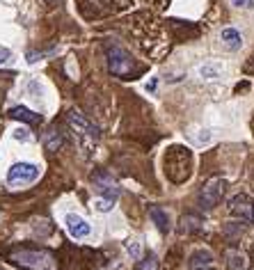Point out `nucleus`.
I'll return each instance as SVG.
<instances>
[{
  "label": "nucleus",
  "instance_id": "f257e3e1",
  "mask_svg": "<svg viewBox=\"0 0 254 270\" xmlns=\"http://www.w3.org/2000/svg\"><path fill=\"white\" fill-rule=\"evenodd\" d=\"M9 261L23 270H58V261L46 250H14Z\"/></svg>",
  "mask_w": 254,
  "mask_h": 270
},
{
  "label": "nucleus",
  "instance_id": "f03ea898",
  "mask_svg": "<svg viewBox=\"0 0 254 270\" xmlns=\"http://www.w3.org/2000/svg\"><path fill=\"white\" fill-rule=\"evenodd\" d=\"M224 190H227V181L224 179H211L204 183L202 193H199V206L202 209H215L217 204L222 202Z\"/></svg>",
  "mask_w": 254,
  "mask_h": 270
},
{
  "label": "nucleus",
  "instance_id": "7ed1b4c3",
  "mask_svg": "<svg viewBox=\"0 0 254 270\" xmlns=\"http://www.w3.org/2000/svg\"><path fill=\"white\" fill-rule=\"evenodd\" d=\"M37 179H39V167L30 165V163H14L7 172V183L12 188L28 186V183H32Z\"/></svg>",
  "mask_w": 254,
  "mask_h": 270
},
{
  "label": "nucleus",
  "instance_id": "20e7f679",
  "mask_svg": "<svg viewBox=\"0 0 254 270\" xmlns=\"http://www.w3.org/2000/svg\"><path fill=\"white\" fill-rule=\"evenodd\" d=\"M229 213H232L236 220H240L243 225H254V202L252 197L247 195H234L229 199Z\"/></svg>",
  "mask_w": 254,
  "mask_h": 270
},
{
  "label": "nucleus",
  "instance_id": "39448f33",
  "mask_svg": "<svg viewBox=\"0 0 254 270\" xmlns=\"http://www.w3.org/2000/svg\"><path fill=\"white\" fill-rule=\"evenodd\" d=\"M108 67H110V71L115 76H128L135 69V62L124 48L112 46L110 51H108Z\"/></svg>",
  "mask_w": 254,
  "mask_h": 270
},
{
  "label": "nucleus",
  "instance_id": "423d86ee",
  "mask_svg": "<svg viewBox=\"0 0 254 270\" xmlns=\"http://www.w3.org/2000/svg\"><path fill=\"white\" fill-rule=\"evenodd\" d=\"M67 119H69V126H71V131H74L78 137H85V140H98V128L94 126L90 119H85V115L71 110Z\"/></svg>",
  "mask_w": 254,
  "mask_h": 270
},
{
  "label": "nucleus",
  "instance_id": "0eeeda50",
  "mask_svg": "<svg viewBox=\"0 0 254 270\" xmlns=\"http://www.w3.org/2000/svg\"><path fill=\"white\" fill-rule=\"evenodd\" d=\"M64 225H67V231L71 233L76 240L87 238L92 233V225L85 218L76 215V213H67V215H64Z\"/></svg>",
  "mask_w": 254,
  "mask_h": 270
},
{
  "label": "nucleus",
  "instance_id": "6e6552de",
  "mask_svg": "<svg viewBox=\"0 0 254 270\" xmlns=\"http://www.w3.org/2000/svg\"><path fill=\"white\" fill-rule=\"evenodd\" d=\"M94 186H97L105 197H112V199L121 193V188L117 186V181L112 179L108 172H97L94 174Z\"/></svg>",
  "mask_w": 254,
  "mask_h": 270
},
{
  "label": "nucleus",
  "instance_id": "1a4fd4ad",
  "mask_svg": "<svg viewBox=\"0 0 254 270\" xmlns=\"http://www.w3.org/2000/svg\"><path fill=\"white\" fill-rule=\"evenodd\" d=\"M188 268L190 270H217L215 263H213V254H211L209 250H195L193 254H190Z\"/></svg>",
  "mask_w": 254,
  "mask_h": 270
},
{
  "label": "nucleus",
  "instance_id": "9d476101",
  "mask_svg": "<svg viewBox=\"0 0 254 270\" xmlns=\"http://www.w3.org/2000/svg\"><path fill=\"white\" fill-rule=\"evenodd\" d=\"M220 39H222V44L227 51H238L240 46H243V37H240V32L236 28H224L220 32Z\"/></svg>",
  "mask_w": 254,
  "mask_h": 270
},
{
  "label": "nucleus",
  "instance_id": "9b49d317",
  "mask_svg": "<svg viewBox=\"0 0 254 270\" xmlns=\"http://www.w3.org/2000/svg\"><path fill=\"white\" fill-rule=\"evenodd\" d=\"M9 117L12 119H19V121H25V124H39L41 121V115H37L35 110L30 108H23V105H16L9 110Z\"/></svg>",
  "mask_w": 254,
  "mask_h": 270
},
{
  "label": "nucleus",
  "instance_id": "f8f14e48",
  "mask_svg": "<svg viewBox=\"0 0 254 270\" xmlns=\"http://www.w3.org/2000/svg\"><path fill=\"white\" fill-rule=\"evenodd\" d=\"M227 261H229V268L232 270H252L247 256L243 252H238V250H229L227 252Z\"/></svg>",
  "mask_w": 254,
  "mask_h": 270
},
{
  "label": "nucleus",
  "instance_id": "ddd939ff",
  "mask_svg": "<svg viewBox=\"0 0 254 270\" xmlns=\"http://www.w3.org/2000/svg\"><path fill=\"white\" fill-rule=\"evenodd\" d=\"M151 220H154V225L160 229V233H167L170 231V218H167V213H165L163 209H158V206H154V209L149 211Z\"/></svg>",
  "mask_w": 254,
  "mask_h": 270
},
{
  "label": "nucleus",
  "instance_id": "4468645a",
  "mask_svg": "<svg viewBox=\"0 0 254 270\" xmlns=\"http://www.w3.org/2000/svg\"><path fill=\"white\" fill-rule=\"evenodd\" d=\"M183 233H190V231H197V229H202V218H197V215H183L181 218V227H179Z\"/></svg>",
  "mask_w": 254,
  "mask_h": 270
},
{
  "label": "nucleus",
  "instance_id": "2eb2a0df",
  "mask_svg": "<svg viewBox=\"0 0 254 270\" xmlns=\"http://www.w3.org/2000/svg\"><path fill=\"white\" fill-rule=\"evenodd\" d=\"M94 209L98 213H110L115 209V199L112 197H98V199H94Z\"/></svg>",
  "mask_w": 254,
  "mask_h": 270
},
{
  "label": "nucleus",
  "instance_id": "dca6fc26",
  "mask_svg": "<svg viewBox=\"0 0 254 270\" xmlns=\"http://www.w3.org/2000/svg\"><path fill=\"white\" fill-rule=\"evenodd\" d=\"M62 144V135L58 131H51V133L46 135V149L48 151H58Z\"/></svg>",
  "mask_w": 254,
  "mask_h": 270
},
{
  "label": "nucleus",
  "instance_id": "f3484780",
  "mask_svg": "<svg viewBox=\"0 0 254 270\" xmlns=\"http://www.w3.org/2000/svg\"><path fill=\"white\" fill-rule=\"evenodd\" d=\"M135 270H158V259L154 254H149L144 261L137 263V268H135Z\"/></svg>",
  "mask_w": 254,
  "mask_h": 270
},
{
  "label": "nucleus",
  "instance_id": "a211bd4d",
  "mask_svg": "<svg viewBox=\"0 0 254 270\" xmlns=\"http://www.w3.org/2000/svg\"><path fill=\"white\" fill-rule=\"evenodd\" d=\"M202 76L206 78V80H213V78H217V76H220V67H213V64H204V67H202Z\"/></svg>",
  "mask_w": 254,
  "mask_h": 270
},
{
  "label": "nucleus",
  "instance_id": "6ab92c4d",
  "mask_svg": "<svg viewBox=\"0 0 254 270\" xmlns=\"http://www.w3.org/2000/svg\"><path fill=\"white\" fill-rule=\"evenodd\" d=\"M12 137L19 140V142H30V140H32V135L28 133L25 128H14V131H12Z\"/></svg>",
  "mask_w": 254,
  "mask_h": 270
},
{
  "label": "nucleus",
  "instance_id": "aec40b11",
  "mask_svg": "<svg viewBox=\"0 0 254 270\" xmlns=\"http://www.w3.org/2000/svg\"><path fill=\"white\" fill-rule=\"evenodd\" d=\"M128 252H131L133 259L140 261V256H142V245H140V243H128Z\"/></svg>",
  "mask_w": 254,
  "mask_h": 270
},
{
  "label": "nucleus",
  "instance_id": "412c9836",
  "mask_svg": "<svg viewBox=\"0 0 254 270\" xmlns=\"http://www.w3.org/2000/svg\"><path fill=\"white\" fill-rule=\"evenodd\" d=\"M236 9H252L254 7V0H229Z\"/></svg>",
  "mask_w": 254,
  "mask_h": 270
},
{
  "label": "nucleus",
  "instance_id": "4be33fe9",
  "mask_svg": "<svg viewBox=\"0 0 254 270\" xmlns=\"http://www.w3.org/2000/svg\"><path fill=\"white\" fill-rule=\"evenodd\" d=\"M9 60H12V51H9V48H2V46H0V67H5V64H7Z\"/></svg>",
  "mask_w": 254,
  "mask_h": 270
},
{
  "label": "nucleus",
  "instance_id": "5701e85b",
  "mask_svg": "<svg viewBox=\"0 0 254 270\" xmlns=\"http://www.w3.org/2000/svg\"><path fill=\"white\" fill-rule=\"evenodd\" d=\"M46 2H53V5H55V2H60V0H46Z\"/></svg>",
  "mask_w": 254,
  "mask_h": 270
},
{
  "label": "nucleus",
  "instance_id": "b1692460",
  "mask_svg": "<svg viewBox=\"0 0 254 270\" xmlns=\"http://www.w3.org/2000/svg\"><path fill=\"white\" fill-rule=\"evenodd\" d=\"M0 270H2V268H0Z\"/></svg>",
  "mask_w": 254,
  "mask_h": 270
}]
</instances>
